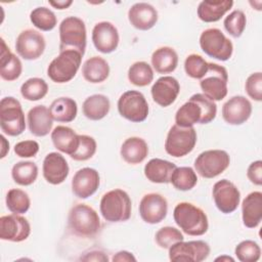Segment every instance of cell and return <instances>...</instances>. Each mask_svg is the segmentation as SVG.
Wrapping results in <instances>:
<instances>
[{"label": "cell", "instance_id": "44", "mask_svg": "<svg viewBox=\"0 0 262 262\" xmlns=\"http://www.w3.org/2000/svg\"><path fill=\"white\" fill-rule=\"evenodd\" d=\"M155 239L160 248L169 249L175 243L183 241L184 236L179 229L172 226H165L156 232Z\"/></svg>", "mask_w": 262, "mask_h": 262}, {"label": "cell", "instance_id": "11", "mask_svg": "<svg viewBox=\"0 0 262 262\" xmlns=\"http://www.w3.org/2000/svg\"><path fill=\"white\" fill-rule=\"evenodd\" d=\"M228 74L224 67L217 63L209 62V69L203 79H201L200 86L207 97L212 100H221L227 95Z\"/></svg>", "mask_w": 262, "mask_h": 262}, {"label": "cell", "instance_id": "3", "mask_svg": "<svg viewBox=\"0 0 262 262\" xmlns=\"http://www.w3.org/2000/svg\"><path fill=\"white\" fill-rule=\"evenodd\" d=\"M68 226L75 235L93 237L100 229V219L92 207L77 204L69 212Z\"/></svg>", "mask_w": 262, "mask_h": 262}, {"label": "cell", "instance_id": "43", "mask_svg": "<svg viewBox=\"0 0 262 262\" xmlns=\"http://www.w3.org/2000/svg\"><path fill=\"white\" fill-rule=\"evenodd\" d=\"M209 69V62H207L199 54H189L184 61V70L187 76L193 79H203Z\"/></svg>", "mask_w": 262, "mask_h": 262}, {"label": "cell", "instance_id": "9", "mask_svg": "<svg viewBox=\"0 0 262 262\" xmlns=\"http://www.w3.org/2000/svg\"><path fill=\"white\" fill-rule=\"evenodd\" d=\"M196 132L193 127H180L173 125L165 141V150L174 158H181L188 155L195 146Z\"/></svg>", "mask_w": 262, "mask_h": 262}, {"label": "cell", "instance_id": "40", "mask_svg": "<svg viewBox=\"0 0 262 262\" xmlns=\"http://www.w3.org/2000/svg\"><path fill=\"white\" fill-rule=\"evenodd\" d=\"M5 202L8 210L14 214H24L28 212L31 206L29 194L18 188H12L8 190Z\"/></svg>", "mask_w": 262, "mask_h": 262}, {"label": "cell", "instance_id": "1", "mask_svg": "<svg viewBox=\"0 0 262 262\" xmlns=\"http://www.w3.org/2000/svg\"><path fill=\"white\" fill-rule=\"evenodd\" d=\"M217 114V105L203 93L193 94L175 114V123L180 127H193L194 124H208Z\"/></svg>", "mask_w": 262, "mask_h": 262}, {"label": "cell", "instance_id": "50", "mask_svg": "<svg viewBox=\"0 0 262 262\" xmlns=\"http://www.w3.org/2000/svg\"><path fill=\"white\" fill-rule=\"evenodd\" d=\"M114 262L115 261H126V262H131V261H136V258L133 256L132 253L128 252V251H120L118 253H116L112 259Z\"/></svg>", "mask_w": 262, "mask_h": 262}, {"label": "cell", "instance_id": "47", "mask_svg": "<svg viewBox=\"0 0 262 262\" xmlns=\"http://www.w3.org/2000/svg\"><path fill=\"white\" fill-rule=\"evenodd\" d=\"M39 151V143L35 140L19 141L14 145V152L20 158H32Z\"/></svg>", "mask_w": 262, "mask_h": 262}, {"label": "cell", "instance_id": "46", "mask_svg": "<svg viewBox=\"0 0 262 262\" xmlns=\"http://www.w3.org/2000/svg\"><path fill=\"white\" fill-rule=\"evenodd\" d=\"M245 89L248 93V95L256 100L261 101L262 100V73L257 72L251 74L245 84Z\"/></svg>", "mask_w": 262, "mask_h": 262}, {"label": "cell", "instance_id": "16", "mask_svg": "<svg viewBox=\"0 0 262 262\" xmlns=\"http://www.w3.org/2000/svg\"><path fill=\"white\" fill-rule=\"evenodd\" d=\"M31 225L20 214L5 215L0 218V238L3 241L19 243L29 237Z\"/></svg>", "mask_w": 262, "mask_h": 262}, {"label": "cell", "instance_id": "24", "mask_svg": "<svg viewBox=\"0 0 262 262\" xmlns=\"http://www.w3.org/2000/svg\"><path fill=\"white\" fill-rule=\"evenodd\" d=\"M53 125V119L45 105L33 106L28 113V126L30 132L38 137L49 134Z\"/></svg>", "mask_w": 262, "mask_h": 262}, {"label": "cell", "instance_id": "22", "mask_svg": "<svg viewBox=\"0 0 262 262\" xmlns=\"http://www.w3.org/2000/svg\"><path fill=\"white\" fill-rule=\"evenodd\" d=\"M43 176L45 180L53 185L62 183L69 175V165L67 160L59 152H49L43 161Z\"/></svg>", "mask_w": 262, "mask_h": 262}, {"label": "cell", "instance_id": "31", "mask_svg": "<svg viewBox=\"0 0 262 262\" xmlns=\"http://www.w3.org/2000/svg\"><path fill=\"white\" fill-rule=\"evenodd\" d=\"M178 64V54L168 46L156 49L151 54V66L159 74H168L175 71Z\"/></svg>", "mask_w": 262, "mask_h": 262}, {"label": "cell", "instance_id": "52", "mask_svg": "<svg viewBox=\"0 0 262 262\" xmlns=\"http://www.w3.org/2000/svg\"><path fill=\"white\" fill-rule=\"evenodd\" d=\"M0 138H1V146H2V148H1V156H0V158H1V159H3V158L6 156L7 151L9 150V142L6 140V138H5L3 135H1V136H0Z\"/></svg>", "mask_w": 262, "mask_h": 262}, {"label": "cell", "instance_id": "20", "mask_svg": "<svg viewBox=\"0 0 262 262\" xmlns=\"http://www.w3.org/2000/svg\"><path fill=\"white\" fill-rule=\"evenodd\" d=\"M252 104L248 98L236 95L229 98L222 106V117L229 125H242L249 120Z\"/></svg>", "mask_w": 262, "mask_h": 262}, {"label": "cell", "instance_id": "35", "mask_svg": "<svg viewBox=\"0 0 262 262\" xmlns=\"http://www.w3.org/2000/svg\"><path fill=\"white\" fill-rule=\"evenodd\" d=\"M11 176L14 182L18 185H31L38 177V167L31 161L17 162L12 167Z\"/></svg>", "mask_w": 262, "mask_h": 262}, {"label": "cell", "instance_id": "27", "mask_svg": "<svg viewBox=\"0 0 262 262\" xmlns=\"http://www.w3.org/2000/svg\"><path fill=\"white\" fill-rule=\"evenodd\" d=\"M120 152L126 163L136 165L145 160L148 155V146L140 137H129L123 142Z\"/></svg>", "mask_w": 262, "mask_h": 262}, {"label": "cell", "instance_id": "4", "mask_svg": "<svg viewBox=\"0 0 262 262\" xmlns=\"http://www.w3.org/2000/svg\"><path fill=\"white\" fill-rule=\"evenodd\" d=\"M99 209L106 221L124 222L131 217L132 202L125 190L116 188L102 195Z\"/></svg>", "mask_w": 262, "mask_h": 262}, {"label": "cell", "instance_id": "41", "mask_svg": "<svg viewBox=\"0 0 262 262\" xmlns=\"http://www.w3.org/2000/svg\"><path fill=\"white\" fill-rule=\"evenodd\" d=\"M234 254L242 262H256L260 259L261 249L256 242L246 239L235 247Z\"/></svg>", "mask_w": 262, "mask_h": 262}, {"label": "cell", "instance_id": "37", "mask_svg": "<svg viewBox=\"0 0 262 262\" xmlns=\"http://www.w3.org/2000/svg\"><path fill=\"white\" fill-rule=\"evenodd\" d=\"M129 81L138 87L149 85L154 79V71L145 61H136L128 70Z\"/></svg>", "mask_w": 262, "mask_h": 262}, {"label": "cell", "instance_id": "29", "mask_svg": "<svg viewBox=\"0 0 262 262\" xmlns=\"http://www.w3.org/2000/svg\"><path fill=\"white\" fill-rule=\"evenodd\" d=\"M51 140L55 148L71 156L78 148L79 134L70 127L57 126L51 132Z\"/></svg>", "mask_w": 262, "mask_h": 262}, {"label": "cell", "instance_id": "42", "mask_svg": "<svg viewBox=\"0 0 262 262\" xmlns=\"http://www.w3.org/2000/svg\"><path fill=\"white\" fill-rule=\"evenodd\" d=\"M223 25L229 35H231L234 38H238L242 36L246 29V14L242 10H233L224 18Z\"/></svg>", "mask_w": 262, "mask_h": 262}, {"label": "cell", "instance_id": "17", "mask_svg": "<svg viewBox=\"0 0 262 262\" xmlns=\"http://www.w3.org/2000/svg\"><path fill=\"white\" fill-rule=\"evenodd\" d=\"M168 213L167 200L160 193L144 194L139 203L141 219L148 224H157L164 220Z\"/></svg>", "mask_w": 262, "mask_h": 262}, {"label": "cell", "instance_id": "51", "mask_svg": "<svg viewBox=\"0 0 262 262\" xmlns=\"http://www.w3.org/2000/svg\"><path fill=\"white\" fill-rule=\"evenodd\" d=\"M49 4L53 6L56 9H67L69 8L72 4V0H61V1H49Z\"/></svg>", "mask_w": 262, "mask_h": 262}, {"label": "cell", "instance_id": "6", "mask_svg": "<svg viewBox=\"0 0 262 262\" xmlns=\"http://www.w3.org/2000/svg\"><path fill=\"white\" fill-rule=\"evenodd\" d=\"M0 127L8 136L20 135L26 129L21 104L12 96H6L0 101Z\"/></svg>", "mask_w": 262, "mask_h": 262}, {"label": "cell", "instance_id": "25", "mask_svg": "<svg viewBox=\"0 0 262 262\" xmlns=\"http://www.w3.org/2000/svg\"><path fill=\"white\" fill-rule=\"evenodd\" d=\"M243 223L248 228L257 227L262 219V192H250L242 204Z\"/></svg>", "mask_w": 262, "mask_h": 262}, {"label": "cell", "instance_id": "36", "mask_svg": "<svg viewBox=\"0 0 262 262\" xmlns=\"http://www.w3.org/2000/svg\"><path fill=\"white\" fill-rule=\"evenodd\" d=\"M170 182L176 189L186 191L195 186L198 176L195 171L190 167H176L171 175Z\"/></svg>", "mask_w": 262, "mask_h": 262}, {"label": "cell", "instance_id": "32", "mask_svg": "<svg viewBox=\"0 0 262 262\" xmlns=\"http://www.w3.org/2000/svg\"><path fill=\"white\" fill-rule=\"evenodd\" d=\"M82 75L84 79L90 83H101L105 81L110 75V66L102 57L92 56L84 62Z\"/></svg>", "mask_w": 262, "mask_h": 262}, {"label": "cell", "instance_id": "12", "mask_svg": "<svg viewBox=\"0 0 262 262\" xmlns=\"http://www.w3.org/2000/svg\"><path fill=\"white\" fill-rule=\"evenodd\" d=\"M120 115L133 123L143 122L148 116V103L144 95L137 90L124 92L118 100Z\"/></svg>", "mask_w": 262, "mask_h": 262}, {"label": "cell", "instance_id": "5", "mask_svg": "<svg viewBox=\"0 0 262 262\" xmlns=\"http://www.w3.org/2000/svg\"><path fill=\"white\" fill-rule=\"evenodd\" d=\"M59 51L76 50L82 55L86 49V27L77 16H68L59 25Z\"/></svg>", "mask_w": 262, "mask_h": 262}, {"label": "cell", "instance_id": "8", "mask_svg": "<svg viewBox=\"0 0 262 262\" xmlns=\"http://www.w3.org/2000/svg\"><path fill=\"white\" fill-rule=\"evenodd\" d=\"M200 46L207 55L221 61L228 60L233 52L232 42L217 28L207 29L201 34Z\"/></svg>", "mask_w": 262, "mask_h": 262}, {"label": "cell", "instance_id": "38", "mask_svg": "<svg viewBox=\"0 0 262 262\" xmlns=\"http://www.w3.org/2000/svg\"><path fill=\"white\" fill-rule=\"evenodd\" d=\"M48 92V85L41 78H30L20 86L23 97L30 101L42 99Z\"/></svg>", "mask_w": 262, "mask_h": 262}, {"label": "cell", "instance_id": "19", "mask_svg": "<svg viewBox=\"0 0 262 262\" xmlns=\"http://www.w3.org/2000/svg\"><path fill=\"white\" fill-rule=\"evenodd\" d=\"M120 36L117 28L110 21L97 23L92 30V42L99 52L111 53L119 45Z\"/></svg>", "mask_w": 262, "mask_h": 262}, {"label": "cell", "instance_id": "33", "mask_svg": "<svg viewBox=\"0 0 262 262\" xmlns=\"http://www.w3.org/2000/svg\"><path fill=\"white\" fill-rule=\"evenodd\" d=\"M110 99L103 94H93L87 97L82 105L84 116L92 121L103 119L110 112Z\"/></svg>", "mask_w": 262, "mask_h": 262}, {"label": "cell", "instance_id": "39", "mask_svg": "<svg viewBox=\"0 0 262 262\" xmlns=\"http://www.w3.org/2000/svg\"><path fill=\"white\" fill-rule=\"evenodd\" d=\"M30 19L37 29L44 32L53 30L57 24L54 12L44 6L33 9L30 14Z\"/></svg>", "mask_w": 262, "mask_h": 262}, {"label": "cell", "instance_id": "26", "mask_svg": "<svg viewBox=\"0 0 262 262\" xmlns=\"http://www.w3.org/2000/svg\"><path fill=\"white\" fill-rule=\"evenodd\" d=\"M23 71L20 59L13 54L1 38V57H0V76L3 80L11 82L16 80Z\"/></svg>", "mask_w": 262, "mask_h": 262}, {"label": "cell", "instance_id": "49", "mask_svg": "<svg viewBox=\"0 0 262 262\" xmlns=\"http://www.w3.org/2000/svg\"><path fill=\"white\" fill-rule=\"evenodd\" d=\"M80 260L82 261H99V262H105L108 261V257L106 254H104L102 251L94 250L90 251L89 253L84 254V256H81Z\"/></svg>", "mask_w": 262, "mask_h": 262}, {"label": "cell", "instance_id": "28", "mask_svg": "<svg viewBox=\"0 0 262 262\" xmlns=\"http://www.w3.org/2000/svg\"><path fill=\"white\" fill-rule=\"evenodd\" d=\"M176 165L163 159H151L144 166V175L154 183H169Z\"/></svg>", "mask_w": 262, "mask_h": 262}, {"label": "cell", "instance_id": "45", "mask_svg": "<svg viewBox=\"0 0 262 262\" xmlns=\"http://www.w3.org/2000/svg\"><path fill=\"white\" fill-rule=\"evenodd\" d=\"M96 141L89 135H79V145L70 157L75 161H87L96 152Z\"/></svg>", "mask_w": 262, "mask_h": 262}, {"label": "cell", "instance_id": "7", "mask_svg": "<svg viewBox=\"0 0 262 262\" xmlns=\"http://www.w3.org/2000/svg\"><path fill=\"white\" fill-rule=\"evenodd\" d=\"M82 56L76 50L59 51V54L47 68L48 77L55 83H67L71 81L81 66Z\"/></svg>", "mask_w": 262, "mask_h": 262}, {"label": "cell", "instance_id": "48", "mask_svg": "<svg viewBox=\"0 0 262 262\" xmlns=\"http://www.w3.org/2000/svg\"><path fill=\"white\" fill-rule=\"evenodd\" d=\"M247 176L252 183L260 186L262 184V161L251 163L247 170Z\"/></svg>", "mask_w": 262, "mask_h": 262}, {"label": "cell", "instance_id": "18", "mask_svg": "<svg viewBox=\"0 0 262 262\" xmlns=\"http://www.w3.org/2000/svg\"><path fill=\"white\" fill-rule=\"evenodd\" d=\"M100 184L98 172L89 167L78 170L72 179V191L79 199H87L95 193Z\"/></svg>", "mask_w": 262, "mask_h": 262}, {"label": "cell", "instance_id": "14", "mask_svg": "<svg viewBox=\"0 0 262 262\" xmlns=\"http://www.w3.org/2000/svg\"><path fill=\"white\" fill-rule=\"evenodd\" d=\"M46 47L43 35L33 29L21 31L15 41V49L20 57L27 60L39 58Z\"/></svg>", "mask_w": 262, "mask_h": 262}, {"label": "cell", "instance_id": "10", "mask_svg": "<svg viewBox=\"0 0 262 262\" xmlns=\"http://www.w3.org/2000/svg\"><path fill=\"white\" fill-rule=\"evenodd\" d=\"M229 164L230 157L225 150L209 149L196 157L194 169L204 178H214L223 173Z\"/></svg>", "mask_w": 262, "mask_h": 262}, {"label": "cell", "instance_id": "21", "mask_svg": "<svg viewBox=\"0 0 262 262\" xmlns=\"http://www.w3.org/2000/svg\"><path fill=\"white\" fill-rule=\"evenodd\" d=\"M150 92L156 103L167 107L176 100L180 92V85L174 77L164 76L154 83Z\"/></svg>", "mask_w": 262, "mask_h": 262}, {"label": "cell", "instance_id": "34", "mask_svg": "<svg viewBox=\"0 0 262 262\" xmlns=\"http://www.w3.org/2000/svg\"><path fill=\"white\" fill-rule=\"evenodd\" d=\"M49 112L54 121L70 123L75 120L78 113L77 102L70 97H59L52 101Z\"/></svg>", "mask_w": 262, "mask_h": 262}, {"label": "cell", "instance_id": "13", "mask_svg": "<svg viewBox=\"0 0 262 262\" xmlns=\"http://www.w3.org/2000/svg\"><path fill=\"white\" fill-rule=\"evenodd\" d=\"M210 246L204 241H180L169 248V259L171 261L201 262L208 258Z\"/></svg>", "mask_w": 262, "mask_h": 262}, {"label": "cell", "instance_id": "2", "mask_svg": "<svg viewBox=\"0 0 262 262\" xmlns=\"http://www.w3.org/2000/svg\"><path fill=\"white\" fill-rule=\"evenodd\" d=\"M175 223L188 235L199 236L207 232L209 223L206 213L191 203L181 202L173 211Z\"/></svg>", "mask_w": 262, "mask_h": 262}, {"label": "cell", "instance_id": "53", "mask_svg": "<svg viewBox=\"0 0 262 262\" xmlns=\"http://www.w3.org/2000/svg\"><path fill=\"white\" fill-rule=\"evenodd\" d=\"M215 261H226V262H229V261H231V262H233V261H234V259H233L232 257H230V256H226V255H223V256L217 257V258L215 259Z\"/></svg>", "mask_w": 262, "mask_h": 262}, {"label": "cell", "instance_id": "15", "mask_svg": "<svg viewBox=\"0 0 262 262\" xmlns=\"http://www.w3.org/2000/svg\"><path fill=\"white\" fill-rule=\"evenodd\" d=\"M214 203L217 209L223 214L234 212L241 201L238 188L227 179H221L213 185L212 190Z\"/></svg>", "mask_w": 262, "mask_h": 262}, {"label": "cell", "instance_id": "23", "mask_svg": "<svg viewBox=\"0 0 262 262\" xmlns=\"http://www.w3.org/2000/svg\"><path fill=\"white\" fill-rule=\"evenodd\" d=\"M128 19L135 29L147 31L157 24L158 11L148 3L138 2L130 7L128 11Z\"/></svg>", "mask_w": 262, "mask_h": 262}, {"label": "cell", "instance_id": "30", "mask_svg": "<svg viewBox=\"0 0 262 262\" xmlns=\"http://www.w3.org/2000/svg\"><path fill=\"white\" fill-rule=\"evenodd\" d=\"M233 5L232 0L202 1L198 6V16L205 23L218 21Z\"/></svg>", "mask_w": 262, "mask_h": 262}]
</instances>
